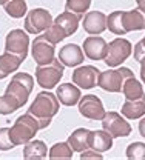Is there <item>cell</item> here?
Returning <instances> with one entry per match:
<instances>
[{"label": "cell", "instance_id": "cell-20", "mask_svg": "<svg viewBox=\"0 0 145 160\" xmlns=\"http://www.w3.org/2000/svg\"><path fill=\"white\" fill-rule=\"evenodd\" d=\"M122 116L127 119H141L145 116V94L141 99L127 100L122 105Z\"/></svg>", "mask_w": 145, "mask_h": 160}, {"label": "cell", "instance_id": "cell-16", "mask_svg": "<svg viewBox=\"0 0 145 160\" xmlns=\"http://www.w3.org/2000/svg\"><path fill=\"white\" fill-rule=\"evenodd\" d=\"M83 51L80 49V46L74 45V43H70V45H65L62 49L59 51V60L63 63V66H79L80 63H83Z\"/></svg>", "mask_w": 145, "mask_h": 160}, {"label": "cell", "instance_id": "cell-13", "mask_svg": "<svg viewBox=\"0 0 145 160\" xmlns=\"http://www.w3.org/2000/svg\"><path fill=\"white\" fill-rule=\"evenodd\" d=\"M85 56L90 60H104L106 56V49H108V43L102 37L97 36H91L86 37L82 46Z\"/></svg>", "mask_w": 145, "mask_h": 160}, {"label": "cell", "instance_id": "cell-5", "mask_svg": "<svg viewBox=\"0 0 145 160\" xmlns=\"http://www.w3.org/2000/svg\"><path fill=\"white\" fill-rule=\"evenodd\" d=\"M63 77V63L60 60L54 59L48 65L37 66L36 69V80L40 85V88L53 89L57 86V83Z\"/></svg>", "mask_w": 145, "mask_h": 160}, {"label": "cell", "instance_id": "cell-6", "mask_svg": "<svg viewBox=\"0 0 145 160\" xmlns=\"http://www.w3.org/2000/svg\"><path fill=\"white\" fill-rule=\"evenodd\" d=\"M133 46L127 39H114L110 42L108 49H106V56H105V65L110 68H116L121 66L125 60L131 56Z\"/></svg>", "mask_w": 145, "mask_h": 160}, {"label": "cell", "instance_id": "cell-7", "mask_svg": "<svg viewBox=\"0 0 145 160\" xmlns=\"http://www.w3.org/2000/svg\"><path fill=\"white\" fill-rule=\"evenodd\" d=\"M28 48H29V37L28 32H25L23 29H13L6 34L5 52H9L23 62L28 56Z\"/></svg>", "mask_w": 145, "mask_h": 160}, {"label": "cell", "instance_id": "cell-3", "mask_svg": "<svg viewBox=\"0 0 145 160\" xmlns=\"http://www.w3.org/2000/svg\"><path fill=\"white\" fill-rule=\"evenodd\" d=\"M33 86H34L33 76H29L28 72H17L16 76H13L11 82L8 83L5 92L11 94L20 103V106H23L29 99V94L33 92Z\"/></svg>", "mask_w": 145, "mask_h": 160}, {"label": "cell", "instance_id": "cell-4", "mask_svg": "<svg viewBox=\"0 0 145 160\" xmlns=\"http://www.w3.org/2000/svg\"><path fill=\"white\" fill-rule=\"evenodd\" d=\"M131 76H134L133 71L125 66L117 68V69H108V71H104L99 74L97 85L108 92H122L124 82Z\"/></svg>", "mask_w": 145, "mask_h": 160}, {"label": "cell", "instance_id": "cell-23", "mask_svg": "<svg viewBox=\"0 0 145 160\" xmlns=\"http://www.w3.org/2000/svg\"><path fill=\"white\" fill-rule=\"evenodd\" d=\"M122 92H124L125 99L127 100H136L141 99L144 96V88H142V83L136 79L134 76L128 77L124 82V86H122Z\"/></svg>", "mask_w": 145, "mask_h": 160}, {"label": "cell", "instance_id": "cell-18", "mask_svg": "<svg viewBox=\"0 0 145 160\" xmlns=\"http://www.w3.org/2000/svg\"><path fill=\"white\" fill-rule=\"evenodd\" d=\"M80 88L74 83H62L57 86V99L65 106H74L80 100Z\"/></svg>", "mask_w": 145, "mask_h": 160}, {"label": "cell", "instance_id": "cell-8", "mask_svg": "<svg viewBox=\"0 0 145 160\" xmlns=\"http://www.w3.org/2000/svg\"><path fill=\"white\" fill-rule=\"evenodd\" d=\"M53 25V17L48 9L36 8L31 9L23 22V28L28 34H40L42 31H46Z\"/></svg>", "mask_w": 145, "mask_h": 160}, {"label": "cell", "instance_id": "cell-31", "mask_svg": "<svg viewBox=\"0 0 145 160\" xmlns=\"http://www.w3.org/2000/svg\"><path fill=\"white\" fill-rule=\"evenodd\" d=\"M45 37L49 40L51 43L57 45V43H60L63 39H66V34H65V31H63L59 25H56V23L53 22V25H51V26L46 29V32H45Z\"/></svg>", "mask_w": 145, "mask_h": 160}, {"label": "cell", "instance_id": "cell-14", "mask_svg": "<svg viewBox=\"0 0 145 160\" xmlns=\"http://www.w3.org/2000/svg\"><path fill=\"white\" fill-rule=\"evenodd\" d=\"M82 28L88 34H102L106 29V16L102 11H91L85 14V19L82 20Z\"/></svg>", "mask_w": 145, "mask_h": 160}, {"label": "cell", "instance_id": "cell-21", "mask_svg": "<svg viewBox=\"0 0 145 160\" xmlns=\"http://www.w3.org/2000/svg\"><path fill=\"white\" fill-rule=\"evenodd\" d=\"M48 154V148L45 145V142L42 140H29L28 143H25V148H23V157L28 160H37V159H43L46 157Z\"/></svg>", "mask_w": 145, "mask_h": 160}, {"label": "cell", "instance_id": "cell-34", "mask_svg": "<svg viewBox=\"0 0 145 160\" xmlns=\"http://www.w3.org/2000/svg\"><path fill=\"white\" fill-rule=\"evenodd\" d=\"M137 62L141 63V80L145 83V54L139 60H137Z\"/></svg>", "mask_w": 145, "mask_h": 160}, {"label": "cell", "instance_id": "cell-9", "mask_svg": "<svg viewBox=\"0 0 145 160\" xmlns=\"http://www.w3.org/2000/svg\"><path fill=\"white\" fill-rule=\"evenodd\" d=\"M102 129H105L113 139L127 137L131 134V125L116 111H108L102 117Z\"/></svg>", "mask_w": 145, "mask_h": 160}, {"label": "cell", "instance_id": "cell-35", "mask_svg": "<svg viewBox=\"0 0 145 160\" xmlns=\"http://www.w3.org/2000/svg\"><path fill=\"white\" fill-rule=\"evenodd\" d=\"M139 132H141L142 137H145V117L139 122Z\"/></svg>", "mask_w": 145, "mask_h": 160}, {"label": "cell", "instance_id": "cell-37", "mask_svg": "<svg viewBox=\"0 0 145 160\" xmlns=\"http://www.w3.org/2000/svg\"><path fill=\"white\" fill-rule=\"evenodd\" d=\"M141 45H142V48L145 49V37H142V40H141Z\"/></svg>", "mask_w": 145, "mask_h": 160}, {"label": "cell", "instance_id": "cell-32", "mask_svg": "<svg viewBox=\"0 0 145 160\" xmlns=\"http://www.w3.org/2000/svg\"><path fill=\"white\" fill-rule=\"evenodd\" d=\"M16 148L9 136V128H0V151H9Z\"/></svg>", "mask_w": 145, "mask_h": 160}, {"label": "cell", "instance_id": "cell-26", "mask_svg": "<svg viewBox=\"0 0 145 160\" xmlns=\"http://www.w3.org/2000/svg\"><path fill=\"white\" fill-rule=\"evenodd\" d=\"M122 12L124 11H114L106 17V29L111 31L116 36H125L124 23H122Z\"/></svg>", "mask_w": 145, "mask_h": 160}, {"label": "cell", "instance_id": "cell-27", "mask_svg": "<svg viewBox=\"0 0 145 160\" xmlns=\"http://www.w3.org/2000/svg\"><path fill=\"white\" fill-rule=\"evenodd\" d=\"M20 103L14 99L11 94H3L0 97V114L2 116H8V114H13L16 112L17 109H20Z\"/></svg>", "mask_w": 145, "mask_h": 160}, {"label": "cell", "instance_id": "cell-19", "mask_svg": "<svg viewBox=\"0 0 145 160\" xmlns=\"http://www.w3.org/2000/svg\"><path fill=\"white\" fill-rule=\"evenodd\" d=\"M79 20H80V17H79L77 14H73V12H70V11H65L62 14H59L53 22H54L56 25H59L63 31H65L66 37H70V36L76 34V31H77V28H79Z\"/></svg>", "mask_w": 145, "mask_h": 160}, {"label": "cell", "instance_id": "cell-2", "mask_svg": "<svg viewBox=\"0 0 145 160\" xmlns=\"http://www.w3.org/2000/svg\"><path fill=\"white\" fill-rule=\"evenodd\" d=\"M40 129V123L33 114L26 112L16 120V123L9 128V136L16 146L28 143L36 137L37 131Z\"/></svg>", "mask_w": 145, "mask_h": 160}, {"label": "cell", "instance_id": "cell-12", "mask_svg": "<svg viewBox=\"0 0 145 160\" xmlns=\"http://www.w3.org/2000/svg\"><path fill=\"white\" fill-rule=\"evenodd\" d=\"M101 71L93 66V65H86V66H79L77 69H74L73 72V83L77 85L82 89H91L97 85Z\"/></svg>", "mask_w": 145, "mask_h": 160}, {"label": "cell", "instance_id": "cell-17", "mask_svg": "<svg viewBox=\"0 0 145 160\" xmlns=\"http://www.w3.org/2000/svg\"><path fill=\"white\" fill-rule=\"evenodd\" d=\"M122 23H124L125 32L131 31H142L145 29V12L137 9L124 11L122 12Z\"/></svg>", "mask_w": 145, "mask_h": 160}, {"label": "cell", "instance_id": "cell-30", "mask_svg": "<svg viewBox=\"0 0 145 160\" xmlns=\"http://www.w3.org/2000/svg\"><path fill=\"white\" fill-rule=\"evenodd\" d=\"M127 157L131 160H142L145 159V143L134 142L127 146Z\"/></svg>", "mask_w": 145, "mask_h": 160}, {"label": "cell", "instance_id": "cell-36", "mask_svg": "<svg viewBox=\"0 0 145 160\" xmlns=\"http://www.w3.org/2000/svg\"><path fill=\"white\" fill-rule=\"evenodd\" d=\"M136 3H137V8L145 12V0H136Z\"/></svg>", "mask_w": 145, "mask_h": 160}, {"label": "cell", "instance_id": "cell-22", "mask_svg": "<svg viewBox=\"0 0 145 160\" xmlns=\"http://www.w3.org/2000/svg\"><path fill=\"white\" fill-rule=\"evenodd\" d=\"M22 60L9 52H5L0 56V80H3L5 77H8L11 72L17 71L20 66Z\"/></svg>", "mask_w": 145, "mask_h": 160}, {"label": "cell", "instance_id": "cell-24", "mask_svg": "<svg viewBox=\"0 0 145 160\" xmlns=\"http://www.w3.org/2000/svg\"><path fill=\"white\" fill-rule=\"evenodd\" d=\"M113 146V137L105 131H93V137H91V149L97 151V152H105L108 149H111Z\"/></svg>", "mask_w": 145, "mask_h": 160}, {"label": "cell", "instance_id": "cell-28", "mask_svg": "<svg viewBox=\"0 0 145 160\" xmlns=\"http://www.w3.org/2000/svg\"><path fill=\"white\" fill-rule=\"evenodd\" d=\"M90 6H91V0H66L65 2V11L77 14L79 17L86 14Z\"/></svg>", "mask_w": 145, "mask_h": 160}, {"label": "cell", "instance_id": "cell-15", "mask_svg": "<svg viewBox=\"0 0 145 160\" xmlns=\"http://www.w3.org/2000/svg\"><path fill=\"white\" fill-rule=\"evenodd\" d=\"M91 137H93V131H90L86 128H77L76 131H73L70 134L66 142L73 151L82 152V151H86L91 148Z\"/></svg>", "mask_w": 145, "mask_h": 160}, {"label": "cell", "instance_id": "cell-11", "mask_svg": "<svg viewBox=\"0 0 145 160\" xmlns=\"http://www.w3.org/2000/svg\"><path fill=\"white\" fill-rule=\"evenodd\" d=\"M79 112L90 120H102L106 111H105L102 100L97 96L88 94L85 97H80L79 100Z\"/></svg>", "mask_w": 145, "mask_h": 160}, {"label": "cell", "instance_id": "cell-10", "mask_svg": "<svg viewBox=\"0 0 145 160\" xmlns=\"http://www.w3.org/2000/svg\"><path fill=\"white\" fill-rule=\"evenodd\" d=\"M54 43H51L49 40L46 39L45 36H39L33 40V45H31V54H33V59L37 63V66L42 65H48L54 60Z\"/></svg>", "mask_w": 145, "mask_h": 160}, {"label": "cell", "instance_id": "cell-29", "mask_svg": "<svg viewBox=\"0 0 145 160\" xmlns=\"http://www.w3.org/2000/svg\"><path fill=\"white\" fill-rule=\"evenodd\" d=\"M73 149L68 145V142H60L51 146L49 149V159H71L73 157Z\"/></svg>", "mask_w": 145, "mask_h": 160}, {"label": "cell", "instance_id": "cell-38", "mask_svg": "<svg viewBox=\"0 0 145 160\" xmlns=\"http://www.w3.org/2000/svg\"><path fill=\"white\" fill-rule=\"evenodd\" d=\"M6 2H8V0H0V5H5Z\"/></svg>", "mask_w": 145, "mask_h": 160}, {"label": "cell", "instance_id": "cell-33", "mask_svg": "<svg viewBox=\"0 0 145 160\" xmlns=\"http://www.w3.org/2000/svg\"><path fill=\"white\" fill-rule=\"evenodd\" d=\"M80 159H102V152H97L90 148V149L80 152Z\"/></svg>", "mask_w": 145, "mask_h": 160}, {"label": "cell", "instance_id": "cell-25", "mask_svg": "<svg viewBox=\"0 0 145 160\" xmlns=\"http://www.w3.org/2000/svg\"><path fill=\"white\" fill-rule=\"evenodd\" d=\"M3 8H5V12L13 19H22L28 11L26 0H8L3 5Z\"/></svg>", "mask_w": 145, "mask_h": 160}, {"label": "cell", "instance_id": "cell-1", "mask_svg": "<svg viewBox=\"0 0 145 160\" xmlns=\"http://www.w3.org/2000/svg\"><path fill=\"white\" fill-rule=\"evenodd\" d=\"M59 106H60V102L57 99V96H54L53 92H49V89H46L36 96L28 112L39 120L40 129H43V128H48L51 119L59 112Z\"/></svg>", "mask_w": 145, "mask_h": 160}]
</instances>
